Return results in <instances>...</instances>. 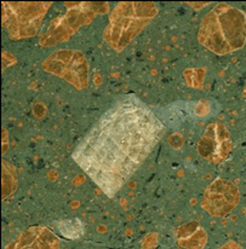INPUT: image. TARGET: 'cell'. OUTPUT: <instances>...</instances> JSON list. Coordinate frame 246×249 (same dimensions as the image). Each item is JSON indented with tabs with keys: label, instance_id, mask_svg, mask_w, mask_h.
<instances>
[{
	"label": "cell",
	"instance_id": "obj_1",
	"mask_svg": "<svg viewBox=\"0 0 246 249\" xmlns=\"http://www.w3.org/2000/svg\"><path fill=\"white\" fill-rule=\"evenodd\" d=\"M164 132L165 126L147 104L129 94L91 127L73 159L107 196L113 197L151 155Z\"/></svg>",
	"mask_w": 246,
	"mask_h": 249
},
{
	"label": "cell",
	"instance_id": "obj_2",
	"mask_svg": "<svg viewBox=\"0 0 246 249\" xmlns=\"http://www.w3.org/2000/svg\"><path fill=\"white\" fill-rule=\"evenodd\" d=\"M198 41L218 56L238 51L246 44V15L238 7L218 4L203 17Z\"/></svg>",
	"mask_w": 246,
	"mask_h": 249
},
{
	"label": "cell",
	"instance_id": "obj_3",
	"mask_svg": "<svg viewBox=\"0 0 246 249\" xmlns=\"http://www.w3.org/2000/svg\"><path fill=\"white\" fill-rule=\"evenodd\" d=\"M158 6L151 1L119 2L109 15L103 39L114 51L121 52L158 15Z\"/></svg>",
	"mask_w": 246,
	"mask_h": 249
},
{
	"label": "cell",
	"instance_id": "obj_4",
	"mask_svg": "<svg viewBox=\"0 0 246 249\" xmlns=\"http://www.w3.org/2000/svg\"><path fill=\"white\" fill-rule=\"evenodd\" d=\"M64 5L67 6L66 12L55 17L39 39L40 46H56L68 41L79 29L89 26L96 17L109 11V2L106 1L64 2Z\"/></svg>",
	"mask_w": 246,
	"mask_h": 249
},
{
	"label": "cell",
	"instance_id": "obj_5",
	"mask_svg": "<svg viewBox=\"0 0 246 249\" xmlns=\"http://www.w3.org/2000/svg\"><path fill=\"white\" fill-rule=\"evenodd\" d=\"M51 5L50 1H2L1 24L10 39L36 36Z\"/></svg>",
	"mask_w": 246,
	"mask_h": 249
},
{
	"label": "cell",
	"instance_id": "obj_6",
	"mask_svg": "<svg viewBox=\"0 0 246 249\" xmlns=\"http://www.w3.org/2000/svg\"><path fill=\"white\" fill-rule=\"evenodd\" d=\"M46 73L63 79L76 89H84L90 81V67L83 52L78 50H57L43 61Z\"/></svg>",
	"mask_w": 246,
	"mask_h": 249
},
{
	"label": "cell",
	"instance_id": "obj_7",
	"mask_svg": "<svg viewBox=\"0 0 246 249\" xmlns=\"http://www.w3.org/2000/svg\"><path fill=\"white\" fill-rule=\"evenodd\" d=\"M233 150V141L227 127L221 123H212L206 126L199 138L197 151L210 163L223 162Z\"/></svg>",
	"mask_w": 246,
	"mask_h": 249
},
{
	"label": "cell",
	"instance_id": "obj_8",
	"mask_svg": "<svg viewBox=\"0 0 246 249\" xmlns=\"http://www.w3.org/2000/svg\"><path fill=\"white\" fill-rule=\"evenodd\" d=\"M240 200L239 189L227 179L218 178L205 189L201 207L210 215L225 216L237 208Z\"/></svg>",
	"mask_w": 246,
	"mask_h": 249
},
{
	"label": "cell",
	"instance_id": "obj_9",
	"mask_svg": "<svg viewBox=\"0 0 246 249\" xmlns=\"http://www.w3.org/2000/svg\"><path fill=\"white\" fill-rule=\"evenodd\" d=\"M5 249H61V241L49 228L36 225L19 233Z\"/></svg>",
	"mask_w": 246,
	"mask_h": 249
},
{
	"label": "cell",
	"instance_id": "obj_10",
	"mask_svg": "<svg viewBox=\"0 0 246 249\" xmlns=\"http://www.w3.org/2000/svg\"><path fill=\"white\" fill-rule=\"evenodd\" d=\"M175 236L178 247L182 249H204L208 243V233L197 221H189L176 228Z\"/></svg>",
	"mask_w": 246,
	"mask_h": 249
},
{
	"label": "cell",
	"instance_id": "obj_11",
	"mask_svg": "<svg viewBox=\"0 0 246 249\" xmlns=\"http://www.w3.org/2000/svg\"><path fill=\"white\" fill-rule=\"evenodd\" d=\"M17 186V172L14 165L7 161H1V188H2V198H6L11 195Z\"/></svg>",
	"mask_w": 246,
	"mask_h": 249
},
{
	"label": "cell",
	"instance_id": "obj_12",
	"mask_svg": "<svg viewBox=\"0 0 246 249\" xmlns=\"http://www.w3.org/2000/svg\"><path fill=\"white\" fill-rule=\"evenodd\" d=\"M57 226H58L62 236L68 240H78L84 235V230H85L84 224L78 218L64 219V220L59 221Z\"/></svg>",
	"mask_w": 246,
	"mask_h": 249
},
{
	"label": "cell",
	"instance_id": "obj_13",
	"mask_svg": "<svg viewBox=\"0 0 246 249\" xmlns=\"http://www.w3.org/2000/svg\"><path fill=\"white\" fill-rule=\"evenodd\" d=\"M206 69L204 68H188L183 71V78L189 87L200 89L205 80Z\"/></svg>",
	"mask_w": 246,
	"mask_h": 249
},
{
	"label": "cell",
	"instance_id": "obj_14",
	"mask_svg": "<svg viewBox=\"0 0 246 249\" xmlns=\"http://www.w3.org/2000/svg\"><path fill=\"white\" fill-rule=\"evenodd\" d=\"M218 249H240V247L237 245V243L228 242V243H226L225 246H222V247L218 248Z\"/></svg>",
	"mask_w": 246,
	"mask_h": 249
},
{
	"label": "cell",
	"instance_id": "obj_15",
	"mask_svg": "<svg viewBox=\"0 0 246 249\" xmlns=\"http://www.w3.org/2000/svg\"><path fill=\"white\" fill-rule=\"evenodd\" d=\"M188 5H192V6H205V5H208V2H201V4H194V2H188Z\"/></svg>",
	"mask_w": 246,
	"mask_h": 249
},
{
	"label": "cell",
	"instance_id": "obj_16",
	"mask_svg": "<svg viewBox=\"0 0 246 249\" xmlns=\"http://www.w3.org/2000/svg\"><path fill=\"white\" fill-rule=\"evenodd\" d=\"M243 94H244V97H246V87L244 89V91H243Z\"/></svg>",
	"mask_w": 246,
	"mask_h": 249
}]
</instances>
